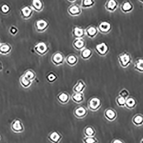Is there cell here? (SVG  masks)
<instances>
[{"mask_svg": "<svg viewBox=\"0 0 143 143\" xmlns=\"http://www.w3.org/2000/svg\"><path fill=\"white\" fill-rule=\"evenodd\" d=\"M12 46L8 43H0V54L2 55H7L11 51Z\"/></svg>", "mask_w": 143, "mask_h": 143, "instance_id": "3957f363", "label": "cell"}, {"mask_svg": "<svg viewBox=\"0 0 143 143\" xmlns=\"http://www.w3.org/2000/svg\"><path fill=\"white\" fill-rule=\"evenodd\" d=\"M143 118L141 116H137L135 119V122L137 123H140L142 121Z\"/></svg>", "mask_w": 143, "mask_h": 143, "instance_id": "484cf974", "label": "cell"}, {"mask_svg": "<svg viewBox=\"0 0 143 143\" xmlns=\"http://www.w3.org/2000/svg\"><path fill=\"white\" fill-rule=\"evenodd\" d=\"M83 87V85L81 83H80L79 85L77 86V87L76 88V90L78 91H81V90L82 89Z\"/></svg>", "mask_w": 143, "mask_h": 143, "instance_id": "e575fe53", "label": "cell"}, {"mask_svg": "<svg viewBox=\"0 0 143 143\" xmlns=\"http://www.w3.org/2000/svg\"><path fill=\"white\" fill-rule=\"evenodd\" d=\"M106 114H107V115L108 116V117L110 119L113 118L115 116V113L114 111H113L112 110H108Z\"/></svg>", "mask_w": 143, "mask_h": 143, "instance_id": "2e32d148", "label": "cell"}, {"mask_svg": "<svg viewBox=\"0 0 143 143\" xmlns=\"http://www.w3.org/2000/svg\"><path fill=\"white\" fill-rule=\"evenodd\" d=\"M86 142L87 143H95V140L92 138H88L86 139Z\"/></svg>", "mask_w": 143, "mask_h": 143, "instance_id": "d6a6232c", "label": "cell"}, {"mask_svg": "<svg viewBox=\"0 0 143 143\" xmlns=\"http://www.w3.org/2000/svg\"><path fill=\"white\" fill-rule=\"evenodd\" d=\"M96 30L94 27H92L88 30V32L90 35H94L96 33Z\"/></svg>", "mask_w": 143, "mask_h": 143, "instance_id": "d4e9b609", "label": "cell"}, {"mask_svg": "<svg viewBox=\"0 0 143 143\" xmlns=\"http://www.w3.org/2000/svg\"><path fill=\"white\" fill-rule=\"evenodd\" d=\"M100 100L97 98H94L91 100L90 102V106L92 108H96L99 106Z\"/></svg>", "mask_w": 143, "mask_h": 143, "instance_id": "9c48e42d", "label": "cell"}, {"mask_svg": "<svg viewBox=\"0 0 143 143\" xmlns=\"http://www.w3.org/2000/svg\"><path fill=\"white\" fill-rule=\"evenodd\" d=\"M25 76L31 81H33L36 78V74L33 71L31 70H27L25 72Z\"/></svg>", "mask_w": 143, "mask_h": 143, "instance_id": "5b68a950", "label": "cell"}, {"mask_svg": "<svg viewBox=\"0 0 143 143\" xmlns=\"http://www.w3.org/2000/svg\"><path fill=\"white\" fill-rule=\"evenodd\" d=\"M60 138V136L56 132L51 133L49 137L50 141L55 143L58 142V141L59 140Z\"/></svg>", "mask_w": 143, "mask_h": 143, "instance_id": "8992f818", "label": "cell"}, {"mask_svg": "<svg viewBox=\"0 0 143 143\" xmlns=\"http://www.w3.org/2000/svg\"><path fill=\"white\" fill-rule=\"evenodd\" d=\"M114 143H122V142L120 141H119V140H116V141H114Z\"/></svg>", "mask_w": 143, "mask_h": 143, "instance_id": "f35d334b", "label": "cell"}, {"mask_svg": "<svg viewBox=\"0 0 143 143\" xmlns=\"http://www.w3.org/2000/svg\"><path fill=\"white\" fill-rule=\"evenodd\" d=\"M127 104L129 106H133L135 104V101L133 99H129L127 101Z\"/></svg>", "mask_w": 143, "mask_h": 143, "instance_id": "44dd1931", "label": "cell"}, {"mask_svg": "<svg viewBox=\"0 0 143 143\" xmlns=\"http://www.w3.org/2000/svg\"><path fill=\"white\" fill-rule=\"evenodd\" d=\"M48 80L50 81H53L56 79V76L53 74L49 75L48 76Z\"/></svg>", "mask_w": 143, "mask_h": 143, "instance_id": "83f0119b", "label": "cell"}, {"mask_svg": "<svg viewBox=\"0 0 143 143\" xmlns=\"http://www.w3.org/2000/svg\"><path fill=\"white\" fill-rule=\"evenodd\" d=\"M74 99H75L77 100V101H80V100H81V99H82L81 95V94H76V95H74Z\"/></svg>", "mask_w": 143, "mask_h": 143, "instance_id": "4dcf8cb0", "label": "cell"}, {"mask_svg": "<svg viewBox=\"0 0 143 143\" xmlns=\"http://www.w3.org/2000/svg\"><path fill=\"white\" fill-rule=\"evenodd\" d=\"M137 67L140 70H143V60H140L139 61V62L137 64Z\"/></svg>", "mask_w": 143, "mask_h": 143, "instance_id": "f1b7e54d", "label": "cell"}, {"mask_svg": "<svg viewBox=\"0 0 143 143\" xmlns=\"http://www.w3.org/2000/svg\"><path fill=\"white\" fill-rule=\"evenodd\" d=\"M33 4L34 7H35L36 8H37L38 9H40L42 6L41 3L39 0H34Z\"/></svg>", "mask_w": 143, "mask_h": 143, "instance_id": "5bb4252c", "label": "cell"}, {"mask_svg": "<svg viewBox=\"0 0 143 143\" xmlns=\"http://www.w3.org/2000/svg\"><path fill=\"white\" fill-rule=\"evenodd\" d=\"M116 5V2L114 0H111L108 4V6L112 9H113L115 7Z\"/></svg>", "mask_w": 143, "mask_h": 143, "instance_id": "e0dca14e", "label": "cell"}, {"mask_svg": "<svg viewBox=\"0 0 143 143\" xmlns=\"http://www.w3.org/2000/svg\"><path fill=\"white\" fill-rule=\"evenodd\" d=\"M92 0H85L84 4L85 5H89L92 4Z\"/></svg>", "mask_w": 143, "mask_h": 143, "instance_id": "d590c367", "label": "cell"}, {"mask_svg": "<svg viewBox=\"0 0 143 143\" xmlns=\"http://www.w3.org/2000/svg\"><path fill=\"white\" fill-rule=\"evenodd\" d=\"M131 7H132V6L130 3H126L124 4L123 8L125 10H130Z\"/></svg>", "mask_w": 143, "mask_h": 143, "instance_id": "603a6c76", "label": "cell"}, {"mask_svg": "<svg viewBox=\"0 0 143 143\" xmlns=\"http://www.w3.org/2000/svg\"><path fill=\"white\" fill-rule=\"evenodd\" d=\"M11 129L13 132L16 133L23 132L25 130L24 126L20 119H16L13 120L11 124Z\"/></svg>", "mask_w": 143, "mask_h": 143, "instance_id": "6da1fadb", "label": "cell"}, {"mask_svg": "<svg viewBox=\"0 0 143 143\" xmlns=\"http://www.w3.org/2000/svg\"><path fill=\"white\" fill-rule=\"evenodd\" d=\"M3 69V66H2V64L1 62L0 61V71H1Z\"/></svg>", "mask_w": 143, "mask_h": 143, "instance_id": "74e56055", "label": "cell"}, {"mask_svg": "<svg viewBox=\"0 0 143 143\" xmlns=\"http://www.w3.org/2000/svg\"><path fill=\"white\" fill-rule=\"evenodd\" d=\"M47 25V22L44 20H40L37 23V28L39 31H42L45 29Z\"/></svg>", "mask_w": 143, "mask_h": 143, "instance_id": "52a82bcc", "label": "cell"}, {"mask_svg": "<svg viewBox=\"0 0 143 143\" xmlns=\"http://www.w3.org/2000/svg\"><path fill=\"white\" fill-rule=\"evenodd\" d=\"M1 139V137H0V140Z\"/></svg>", "mask_w": 143, "mask_h": 143, "instance_id": "ab89813d", "label": "cell"}, {"mask_svg": "<svg viewBox=\"0 0 143 143\" xmlns=\"http://www.w3.org/2000/svg\"><path fill=\"white\" fill-rule=\"evenodd\" d=\"M62 60V56L59 53L55 54L53 57V61L56 63H59Z\"/></svg>", "mask_w": 143, "mask_h": 143, "instance_id": "8fae6325", "label": "cell"}, {"mask_svg": "<svg viewBox=\"0 0 143 143\" xmlns=\"http://www.w3.org/2000/svg\"><path fill=\"white\" fill-rule=\"evenodd\" d=\"M9 10V8L7 5H3V6L2 7V10L3 12H7Z\"/></svg>", "mask_w": 143, "mask_h": 143, "instance_id": "1f68e13d", "label": "cell"}, {"mask_svg": "<svg viewBox=\"0 0 143 143\" xmlns=\"http://www.w3.org/2000/svg\"><path fill=\"white\" fill-rule=\"evenodd\" d=\"M120 58L121 60L122 61V64L124 65H126L129 61V56L126 54H125L121 56Z\"/></svg>", "mask_w": 143, "mask_h": 143, "instance_id": "7c38bea8", "label": "cell"}, {"mask_svg": "<svg viewBox=\"0 0 143 143\" xmlns=\"http://www.w3.org/2000/svg\"><path fill=\"white\" fill-rule=\"evenodd\" d=\"M76 114L78 116H82L84 115L86 113V110L84 108L81 107L80 108H78L76 111Z\"/></svg>", "mask_w": 143, "mask_h": 143, "instance_id": "4fadbf2b", "label": "cell"}, {"mask_svg": "<svg viewBox=\"0 0 143 143\" xmlns=\"http://www.w3.org/2000/svg\"><path fill=\"white\" fill-rule=\"evenodd\" d=\"M118 102L120 104L122 105V104H124L125 103V100L123 97H121L120 98H119V99H118Z\"/></svg>", "mask_w": 143, "mask_h": 143, "instance_id": "836d02e7", "label": "cell"}, {"mask_svg": "<svg viewBox=\"0 0 143 143\" xmlns=\"http://www.w3.org/2000/svg\"><path fill=\"white\" fill-rule=\"evenodd\" d=\"M16 32H17V30H16V28L13 27V28H12L10 29V33L13 35L15 34L16 33Z\"/></svg>", "mask_w": 143, "mask_h": 143, "instance_id": "8d00e7d4", "label": "cell"}, {"mask_svg": "<svg viewBox=\"0 0 143 143\" xmlns=\"http://www.w3.org/2000/svg\"><path fill=\"white\" fill-rule=\"evenodd\" d=\"M111 25L109 23L107 22H105L102 23L100 26V28L101 30L104 31H107L110 29Z\"/></svg>", "mask_w": 143, "mask_h": 143, "instance_id": "30bf717a", "label": "cell"}, {"mask_svg": "<svg viewBox=\"0 0 143 143\" xmlns=\"http://www.w3.org/2000/svg\"><path fill=\"white\" fill-rule=\"evenodd\" d=\"M76 61V59L75 57L73 56H71L68 58V61L71 64L74 63V62H75Z\"/></svg>", "mask_w": 143, "mask_h": 143, "instance_id": "f546056e", "label": "cell"}, {"mask_svg": "<svg viewBox=\"0 0 143 143\" xmlns=\"http://www.w3.org/2000/svg\"><path fill=\"white\" fill-rule=\"evenodd\" d=\"M70 11L71 12V13L73 14H75L77 13H78L79 12V9L77 7V6H74L72 7L71 8L70 10Z\"/></svg>", "mask_w": 143, "mask_h": 143, "instance_id": "d6986e66", "label": "cell"}, {"mask_svg": "<svg viewBox=\"0 0 143 143\" xmlns=\"http://www.w3.org/2000/svg\"><path fill=\"white\" fill-rule=\"evenodd\" d=\"M34 50L37 54L43 55L47 52V47L45 43L41 42L36 45L34 47Z\"/></svg>", "mask_w": 143, "mask_h": 143, "instance_id": "7a4b0ae2", "label": "cell"}, {"mask_svg": "<svg viewBox=\"0 0 143 143\" xmlns=\"http://www.w3.org/2000/svg\"><path fill=\"white\" fill-rule=\"evenodd\" d=\"M97 48L101 54H104L107 50V47L105 43H102L97 46Z\"/></svg>", "mask_w": 143, "mask_h": 143, "instance_id": "ba28073f", "label": "cell"}, {"mask_svg": "<svg viewBox=\"0 0 143 143\" xmlns=\"http://www.w3.org/2000/svg\"><path fill=\"white\" fill-rule=\"evenodd\" d=\"M83 30L81 29L76 27L75 29V34L77 36H81L83 34Z\"/></svg>", "mask_w": 143, "mask_h": 143, "instance_id": "ac0fdd59", "label": "cell"}, {"mask_svg": "<svg viewBox=\"0 0 143 143\" xmlns=\"http://www.w3.org/2000/svg\"><path fill=\"white\" fill-rule=\"evenodd\" d=\"M86 132L88 135L90 136L93 134L94 131L92 129L91 127H88L86 129Z\"/></svg>", "mask_w": 143, "mask_h": 143, "instance_id": "cb8c5ba5", "label": "cell"}, {"mask_svg": "<svg viewBox=\"0 0 143 143\" xmlns=\"http://www.w3.org/2000/svg\"><path fill=\"white\" fill-rule=\"evenodd\" d=\"M22 11H23V13L24 15L26 16H29L31 13V10H30L28 7H27L24 8L22 10Z\"/></svg>", "mask_w": 143, "mask_h": 143, "instance_id": "9a60e30c", "label": "cell"}, {"mask_svg": "<svg viewBox=\"0 0 143 143\" xmlns=\"http://www.w3.org/2000/svg\"><path fill=\"white\" fill-rule=\"evenodd\" d=\"M68 95H66V94H61V95H59V98L60 99L63 101V102H65L68 99Z\"/></svg>", "mask_w": 143, "mask_h": 143, "instance_id": "ffe728a7", "label": "cell"}, {"mask_svg": "<svg viewBox=\"0 0 143 143\" xmlns=\"http://www.w3.org/2000/svg\"><path fill=\"white\" fill-rule=\"evenodd\" d=\"M75 45L76 46H77L78 48H81V47L83 46V45H84V42L82 41V40H78L76 43Z\"/></svg>", "mask_w": 143, "mask_h": 143, "instance_id": "7402d4cb", "label": "cell"}, {"mask_svg": "<svg viewBox=\"0 0 143 143\" xmlns=\"http://www.w3.org/2000/svg\"><path fill=\"white\" fill-rule=\"evenodd\" d=\"M32 81L28 79L24 75H23L19 79L20 84L21 86L25 88H29L30 86H31L32 84Z\"/></svg>", "mask_w": 143, "mask_h": 143, "instance_id": "277c9868", "label": "cell"}, {"mask_svg": "<svg viewBox=\"0 0 143 143\" xmlns=\"http://www.w3.org/2000/svg\"><path fill=\"white\" fill-rule=\"evenodd\" d=\"M90 53H91V51L89 50H86L83 52V56L85 57H88V56L90 55Z\"/></svg>", "mask_w": 143, "mask_h": 143, "instance_id": "4316f807", "label": "cell"}]
</instances>
